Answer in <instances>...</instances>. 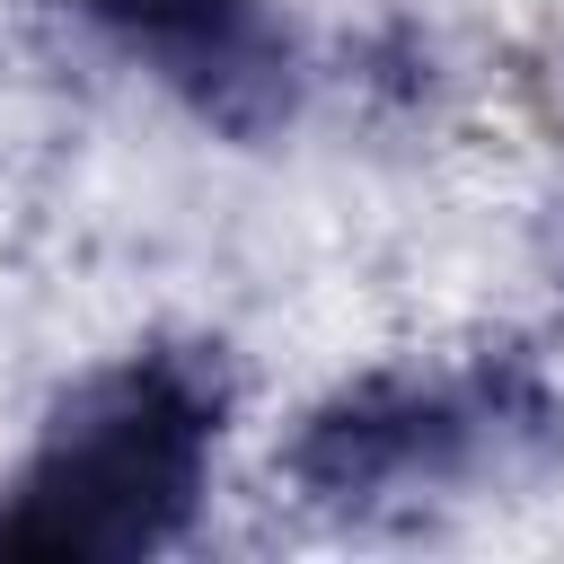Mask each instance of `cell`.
Returning <instances> with one entry per match:
<instances>
[{"instance_id": "obj_1", "label": "cell", "mask_w": 564, "mask_h": 564, "mask_svg": "<svg viewBox=\"0 0 564 564\" xmlns=\"http://www.w3.org/2000/svg\"><path fill=\"white\" fill-rule=\"evenodd\" d=\"M220 370L203 352H132L79 379L9 485L0 555H150L185 538L212 485Z\"/></svg>"}, {"instance_id": "obj_3", "label": "cell", "mask_w": 564, "mask_h": 564, "mask_svg": "<svg viewBox=\"0 0 564 564\" xmlns=\"http://www.w3.org/2000/svg\"><path fill=\"white\" fill-rule=\"evenodd\" d=\"M70 9L238 141L291 115V35L273 26L264 0H70Z\"/></svg>"}, {"instance_id": "obj_2", "label": "cell", "mask_w": 564, "mask_h": 564, "mask_svg": "<svg viewBox=\"0 0 564 564\" xmlns=\"http://www.w3.org/2000/svg\"><path fill=\"white\" fill-rule=\"evenodd\" d=\"M502 432V388H449V379H352L291 432V485L335 511L414 502L432 485H458Z\"/></svg>"}]
</instances>
